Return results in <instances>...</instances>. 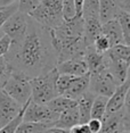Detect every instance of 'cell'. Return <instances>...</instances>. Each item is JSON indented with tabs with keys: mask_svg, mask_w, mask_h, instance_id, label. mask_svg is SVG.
Returning <instances> with one entry per match:
<instances>
[{
	"mask_svg": "<svg viewBox=\"0 0 130 133\" xmlns=\"http://www.w3.org/2000/svg\"><path fill=\"white\" fill-rule=\"evenodd\" d=\"M13 71H18L31 78L55 67L56 54L51 46L49 30L30 17L24 37L10 44L5 55Z\"/></svg>",
	"mask_w": 130,
	"mask_h": 133,
	"instance_id": "1",
	"label": "cell"
},
{
	"mask_svg": "<svg viewBox=\"0 0 130 133\" xmlns=\"http://www.w3.org/2000/svg\"><path fill=\"white\" fill-rule=\"evenodd\" d=\"M56 66L49 71L30 78L31 83V100L37 104H47L53 98L58 96L56 81L58 77Z\"/></svg>",
	"mask_w": 130,
	"mask_h": 133,
	"instance_id": "2",
	"label": "cell"
},
{
	"mask_svg": "<svg viewBox=\"0 0 130 133\" xmlns=\"http://www.w3.org/2000/svg\"><path fill=\"white\" fill-rule=\"evenodd\" d=\"M62 1L63 0H40L29 16L44 28L48 30L55 29L63 22Z\"/></svg>",
	"mask_w": 130,
	"mask_h": 133,
	"instance_id": "3",
	"label": "cell"
},
{
	"mask_svg": "<svg viewBox=\"0 0 130 133\" xmlns=\"http://www.w3.org/2000/svg\"><path fill=\"white\" fill-rule=\"evenodd\" d=\"M2 90L21 105H24L31 99L30 77L18 71H11Z\"/></svg>",
	"mask_w": 130,
	"mask_h": 133,
	"instance_id": "4",
	"label": "cell"
},
{
	"mask_svg": "<svg viewBox=\"0 0 130 133\" xmlns=\"http://www.w3.org/2000/svg\"><path fill=\"white\" fill-rule=\"evenodd\" d=\"M126 130H130L129 98L120 110L105 113L102 118V129L98 133H122Z\"/></svg>",
	"mask_w": 130,
	"mask_h": 133,
	"instance_id": "5",
	"label": "cell"
},
{
	"mask_svg": "<svg viewBox=\"0 0 130 133\" xmlns=\"http://www.w3.org/2000/svg\"><path fill=\"white\" fill-rule=\"evenodd\" d=\"M58 113L50 109L46 104H37L31 99L24 104L23 111V122H37L44 123L48 126H53L56 122Z\"/></svg>",
	"mask_w": 130,
	"mask_h": 133,
	"instance_id": "6",
	"label": "cell"
},
{
	"mask_svg": "<svg viewBox=\"0 0 130 133\" xmlns=\"http://www.w3.org/2000/svg\"><path fill=\"white\" fill-rule=\"evenodd\" d=\"M29 21H30L29 15L16 10L4 23V25L0 29V32L2 34H6L9 37L11 42L10 44H15L24 37L29 26Z\"/></svg>",
	"mask_w": 130,
	"mask_h": 133,
	"instance_id": "7",
	"label": "cell"
},
{
	"mask_svg": "<svg viewBox=\"0 0 130 133\" xmlns=\"http://www.w3.org/2000/svg\"><path fill=\"white\" fill-rule=\"evenodd\" d=\"M89 74V91L95 93L96 96H104L107 98L114 92L117 84L115 83L114 78L112 77L106 67L99 72Z\"/></svg>",
	"mask_w": 130,
	"mask_h": 133,
	"instance_id": "8",
	"label": "cell"
},
{
	"mask_svg": "<svg viewBox=\"0 0 130 133\" xmlns=\"http://www.w3.org/2000/svg\"><path fill=\"white\" fill-rule=\"evenodd\" d=\"M22 107L23 105L0 89V129L15 118L22 110Z\"/></svg>",
	"mask_w": 130,
	"mask_h": 133,
	"instance_id": "9",
	"label": "cell"
},
{
	"mask_svg": "<svg viewBox=\"0 0 130 133\" xmlns=\"http://www.w3.org/2000/svg\"><path fill=\"white\" fill-rule=\"evenodd\" d=\"M122 9L130 11V0H99V21L103 24L115 19Z\"/></svg>",
	"mask_w": 130,
	"mask_h": 133,
	"instance_id": "10",
	"label": "cell"
},
{
	"mask_svg": "<svg viewBox=\"0 0 130 133\" xmlns=\"http://www.w3.org/2000/svg\"><path fill=\"white\" fill-rule=\"evenodd\" d=\"M104 62H105V67L110 72V74L114 78V81H115L117 85L122 82H125L128 78L130 62L115 58V57H111L106 55V54H104Z\"/></svg>",
	"mask_w": 130,
	"mask_h": 133,
	"instance_id": "11",
	"label": "cell"
},
{
	"mask_svg": "<svg viewBox=\"0 0 130 133\" xmlns=\"http://www.w3.org/2000/svg\"><path fill=\"white\" fill-rule=\"evenodd\" d=\"M129 88H130L129 77L125 82L116 85L114 92L107 98L106 113H113V111L120 110L125 106L126 100L129 98Z\"/></svg>",
	"mask_w": 130,
	"mask_h": 133,
	"instance_id": "12",
	"label": "cell"
},
{
	"mask_svg": "<svg viewBox=\"0 0 130 133\" xmlns=\"http://www.w3.org/2000/svg\"><path fill=\"white\" fill-rule=\"evenodd\" d=\"M56 68L59 74L72 75V76H80L88 73V67L83 58H73L64 60L56 65Z\"/></svg>",
	"mask_w": 130,
	"mask_h": 133,
	"instance_id": "13",
	"label": "cell"
},
{
	"mask_svg": "<svg viewBox=\"0 0 130 133\" xmlns=\"http://www.w3.org/2000/svg\"><path fill=\"white\" fill-rule=\"evenodd\" d=\"M89 77H90L89 72L83 75H80V76H74L70 87L67 88V90L62 96H65L67 98L77 100L79 97H81L89 89Z\"/></svg>",
	"mask_w": 130,
	"mask_h": 133,
	"instance_id": "14",
	"label": "cell"
},
{
	"mask_svg": "<svg viewBox=\"0 0 130 133\" xmlns=\"http://www.w3.org/2000/svg\"><path fill=\"white\" fill-rule=\"evenodd\" d=\"M83 59L87 64L89 73H96V72L102 71L105 68V62H104V54L98 52L94 48L92 44H90L86 48L83 55Z\"/></svg>",
	"mask_w": 130,
	"mask_h": 133,
	"instance_id": "15",
	"label": "cell"
},
{
	"mask_svg": "<svg viewBox=\"0 0 130 133\" xmlns=\"http://www.w3.org/2000/svg\"><path fill=\"white\" fill-rule=\"evenodd\" d=\"M101 33L107 38L111 47L115 46V44H119V43H125L120 24L116 19H111V21H108V22L103 23Z\"/></svg>",
	"mask_w": 130,
	"mask_h": 133,
	"instance_id": "16",
	"label": "cell"
},
{
	"mask_svg": "<svg viewBox=\"0 0 130 133\" xmlns=\"http://www.w3.org/2000/svg\"><path fill=\"white\" fill-rule=\"evenodd\" d=\"M102 23L98 17L83 18V40L87 46L94 43L95 39L101 34Z\"/></svg>",
	"mask_w": 130,
	"mask_h": 133,
	"instance_id": "17",
	"label": "cell"
},
{
	"mask_svg": "<svg viewBox=\"0 0 130 133\" xmlns=\"http://www.w3.org/2000/svg\"><path fill=\"white\" fill-rule=\"evenodd\" d=\"M96 95L87 90L81 97L77 99V107L79 111V123H87L90 119V110H91L92 101Z\"/></svg>",
	"mask_w": 130,
	"mask_h": 133,
	"instance_id": "18",
	"label": "cell"
},
{
	"mask_svg": "<svg viewBox=\"0 0 130 133\" xmlns=\"http://www.w3.org/2000/svg\"><path fill=\"white\" fill-rule=\"evenodd\" d=\"M75 124H79V111H78V107H73V108H70V109L62 111L58 115V117H57L56 122L54 123L53 126L70 130Z\"/></svg>",
	"mask_w": 130,
	"mask_h": 133,
	"instance_id": "19",
	"label": "cell"
},
{
	"mask_svg": "<svg viewBox=\"0 0 130 133\" xmlns=\"http://www.w3.org/2000/svg\"><path fill=\"white\" fill-rule=\"evenodd\" d=\"M46 105L50 109H53L54 111L60 114L62 111H64L66 109L77 107V100L67 98V97H65V96H57L55 98L51 99L50 101H48Z\"/></svg>",
	"mask_w": 130,
	"mask_h": 133,
	"instance_id": "20",
	"label": "cell"
},
{
	"mask_svg": "<svg viewBox=\"0 0 130 133\" xmlns=\"http://www.w3.org/2000/svg\"><path fill=\"white\" fill-rule=\"evenodd\" d=\"M106 105H107V97L104 96H96L92 101L91 110H90V118L102 119L106 113Z\"/></svg>",
	"mask_w": 130,
	"mask_h": 133,
	"instance_id": "21",
	"label": "cell"
},
{
	"mask_svg": "<svg viewBox=\"0 0 130 133\" xmlns=\"http://www.w3.org/2000/svg\"><path fill=\"white\" fill-rule=\"evenodd\" d=\"M115 19L119 22L121 31L123 34V40L125 43L130 46V11L122 9L117 14Z\"/></svg>",
	"mask_w": 130,
	"mask_h": 133,
	"instance_id": "22",
	"label": "cell"
},
{
	"mask_svg": "<svg viewBox=\"0 0 130 133\" xmlns=\"http://www.w3.org/2000/svg\"><path fill=\"white\" fill-rule=\"evenodd\" d=\"M49 126L44 123L37 122H21L15 130V133H44Z\"/></svg>",
	"mask_w": 130,
	"mask_h": 133,
	"instance_id": "23",
	"label": "cell"
},
{
	"mask_svg": "<svg viewBox=\"0 0 130 133\" xmlns=\"http://www.w3.org/2000/svg\"><path fill=\"white\" fill-rule=\"evenodd\" d=\"M104 54H106V55L111 56V57H115V58L130 62V46H128V44H126V43L115 44V46L111 47L110 49Z\"/></svg>",
	"mask_w": 130,
	"mask_h": 133,
	"instance_id": "24",
	"label": "cell"
},
{
	"mask_svg": "<svg viewBox=\"0 0 130 133\" xmlns=\"http://www.w3.org/2000/svg\"><path fill=\"white\" fill-rule=\"evenodd\" d=\"M99 11V0H83L82 6V18L87 17H98Z\"/></svg>",
	"mask_w": 130,
	"mask_h": 133,
	"instance_id": "25",
	"label": "cell"
},
{
	"mask_svg": "<svg viewBox=\"0 0 130 133\" xmlns=\"http://www.w3.org/2000/svg\"><path fill=\"white\" fill-rule=\"evenodd\" d=\"M11 71L13 69H11L9 64H8L5 56L0 57V89H2V87L5 85L6 81L8 80Z\"/></svg>",
	"mask_w": 130,
	"mask_h": 133,
	"instance_id": "26",
	"label": "cell"
},
{
	"mask_svg": "<svg viewBox=\"0 0 130 133\" xmlns=\"http://www.w3.org/2000/svg\"><path fill=\"white\" fill-rule=\"evenodd\" d=\"M62 15H63V19H71L77 16V14H75L74 0H63L62 1Z\"/></svg>",
	"mask_w": 130,
	"mask_h": 133,
	"instance_id": "27",
	"label": "cell"
},
{
	"mask_svg": "<svg viewBox=\"0 0 130 133\" xmlns=\"http://www.w3.org/2000/svg\"><path fill=\"white\" fill-rule=\"evenodd\" d=\"M23 111H24V105L22 107V110L20 111V114L17 115L15 118H13L8 124H6L5 126H2L0 129V133H15V130L18 126V124L22 122V118H23Z\"/></svg>",
	"mask_w": 130,
	"mask_h": 133,
	"instance_id": "28",
	"label": "cell"
},
{
	"mask_svg": "<svg viewBox=\"0 0 130 133\" xmlns=\"http://www.w3.org/2000/svg\"><path fill=\"white\" fill-rule=\"evenodd\" d=\"M39 1L40 0H18L17 1V10L29 15L38 6Z\"/></svg>",
	"mask_w": 130,
	"mask_h": 133,
	"instance_id": "29",
	"label": "cell"
},
{
	"mask_svg": "<svg viewBox=\"0 0 130 133\" xmlns=\"http://www.w3.org/2000/svg\"><path fill=\"white\" fill-rule=\"evenodd\" d=\"M92 46H94V48H95L96 50L98 51V52H101V54L106 52V51L111 48V44H110V42H108L107 38L105 37V35H103L102 33L95 39Z\"/></svg>",
	"mask_w": 130,
	"mask_h": 133,
	"instance_id": "30",
	"label": "cell"
},
{
	"mask_svg": "<svg viewBox=\"0 0 130 133\" xmlns=\"http://www.w3.org/2000/svg\"><path fill=\"white\" fill-rule=\"evenodd\" d=\"M16 10H17V2H14V4H11L10 6L4 7L0 10V29L4 25V23L8 19V17H9L10 15H13Z\"/></svg>",
	"mask_w": 130,
	"mask_h": 133,
	"instance_id": "31",
	"label": "cell"
},
{
	"mask_svg": "<svg viewBox=\"0 0 130 133\" xmlns=\"http://www.w3.org/2000/svg\"><path fill=\"white\" fill-rule=\"evenodd\" d=\"M10 43L11 42L9 37L1 33V35H0V57L5 56L8 52V50L10 48Z\"/></svg>",
	"mask_w": 130,
	"mask_h": 133,
	"instance_id": "32",
	"label": "cell"
},
{
	"mask_svg": "<svg viewBox=\"0 0 130 133\" xmlns=\"http://www.w3.org/2000/svg\"><path fill=\"white\" fill-rule=\"evenodd\" d=\"M70 133H92L90 131V129L88 128L87 123H79V124H75L74 126L69 130Z\"/></svg>",
	"mask_w": 130,
	"mask_h": 133,
	"instance_id": "33",
	"label": "cell"
},
{
	"mask_svg": "<svg viewBox=\"0 0 130 133\" xmlns=\"http://www.w3.org/2000/svg\"><path fill=\"white\" fill-rule=\"evenodd\" d=\"M87 125L90 129V131L92 133H98L102 129V119H97V118H90L87 122Z\"/></svg>",
	"mask_w": 130,
	"mask_h": 133,
	"instance_id": "34",
	"label": "cell"
},
{
	"mask_svg": "<svg viewBox=\"0 0 130 133\" xmlns=\"http://www.w3.org/2000/svg\"><path fill=\"white\" fill-rule=\"evenodd\" d=\"M44 133H70V131L66 129H60V128H56V126H49L45 130Z\"/></svg>",
	"mask_w": 130,
	"mask_h": 133,
	"instance_id": "35",
	"label": "cell"
},
{
	"mask_svg": "<svg viewBox=\"0 0 130 133\" xmlns=\"http://www.w3.org/2000/svg\"><path fill=\"white\" fill-rule=\"evenodd\" d=\"M74 5H75V14H77V16H81V14H82L83 0H74Z\"/></svg>",
	"mask_w": 130,
	"mask_h": 133,
	"instance_id": "36",
	"label": "cell"
},
{
	"mask_svg": "<svg viewBox=\"0 0 130 133\" xmlns=\"http://www.w3.org/2000/svg\"><path fill=\"white\" fill-rule=\"evenodd\" d=\"M14 2H17V0H0V7H7Z\"/></svg>",
	"mask_w": 130,
	"mask_h": 133,
	"instance_id": "37",
	"label": "cell"
},
{
	"mask_svg": "<svg viewBox=\"0 0 130 133\" xmlns=\"http://www.w3.org/2000/svg\"><path fill=\"white\" fill-rule=\"evenodd\" d=\"M122 133H130V130H126V131H123Z\"/></svg>",
	"mask_w": 130,
	"mask_h": 133,
	"instance_id": "38",
	"label": "cell"
},
{
	"mask_svg": "<svg viewBox=\"0 0 130 133\" xmlns=\"http://www.w3.org/2000/svg\"><path fill=\"white\" fill-rule=\"evenodd\" d=\"M2 8H4V7H0V10H1V9H2Z\"/></svg>",
	"mask_w": 130,
	"mask_h": 133,
	"instance_id": "39",
	"label": "cell"
}]
</instances>
